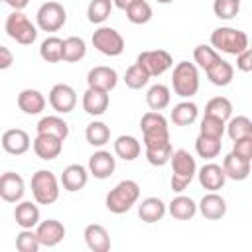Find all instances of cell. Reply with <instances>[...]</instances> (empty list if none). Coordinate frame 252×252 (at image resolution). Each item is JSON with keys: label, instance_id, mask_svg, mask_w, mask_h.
Wrapping results in <instances>:
<instances>
[{"label": "cell", "instance_id": "obj_48", "mask_svg": "<svg viewBox=\"0 0 252 252\" xmlns=\"http://www.w3.org/2000/svg\"><path fill=\"white\" fill-rule=\"evenodd\" d=\"M236 67L242 73H250L252 71V49L250 47H246L244 51H240L236 55Z\"/></svg>", "mask_w": 252, "mask_h": 252}, {"label": "cell", "instance_id": "obj_27", "mask_svg": "<svg viewBox=\"0 0 252 252\" xmlns=\"http://www.w3.org/2000/svg\"><path fill=\"white\" fill-rule=\"evenodd\" d=\"M167 213L177 219V220H189L195 217L197 213V203L191 197L185 195H177L175 199H171V203L167 205Z\"/></svg>", "mask_w": 252, "mask_h": 252}, {"label": "cell", "instance_id": "obj_38", "mask_svg": "<svg viewBox=\"0 0 252 252\" xmlns=\"http://www.w3.org/2000/svg\"><path fill=\"white\" fill-rule=\"evenodd\" d=\"M85 55H87V43H85V39H81L77 35H71V37L63 39V61L77 63Z\"/></svg>", "mask_w": 252, "mask_h": 252}, {"label": "cell", "instance_id": "obj_49", "mask_svg": "<svg viewBox=\"0 0 252 252\" xmlns=\"http://www.w3.org/2000/svg\"><path fill=\"white\" fill-rule=\"evenodd\" d=\"M12 63H14V53H12L8 47L0 45V71L10 69V67H12Z\"/></svg>", "mask_w": 252, "mask_h": 252}, {"label": "cell", "instance_id": "obj_30", "mask_svg": "<svg viewBox=\"0 0 252 252\" xmlns=\"http://www.w3.org/2000/svg\"><path fill=\"white\" fill-rule=\"evenodd\" d=\"M140 152H142V146L134 136L124 134L114 140V154L124 161H134L140 156Z\"/></svg>", "mask_w": 252, "mask_h": 252}, {"label": "cell", "instance_id": "obj_46", "mask_svg": "<svg viewBox=\"0 0 252 252\" xmlns=\"http://www.w3.org/2000/svg\"><path fill=\"white\" fill-rule=\"evenodd\" d=\"M39 246L41 244L37 240V234L32 228H22V232L16 236V248L20 252H37Z\"/></svg>", "mask_w": 252, "mask_h": 252}, {"label": "cell", "instance_id": "obj_2", "mask_svg": "<svg viewBox=\"0 0 252 252\" xmlns=\"http://www.w3.org/2000/svg\"><path fill=\"white\" fill-rule=\"evenodd\" d=\"M171 189L181 193L195 177L197 173V163H195V158L187 152V150H175L171 152Z\"/></svg>", "mask_w": 252, "mask_h": 252}, {"label": "cell", "instance_id": "obj_51", "mask_svg": "<svg viewBox=\"0 0 252 252\" xmlns=\"http://www.w3.org/2000/svg\"><path fill=\"white\" fill-rule=\"evenodd\" d=\"M130 2H132V0H112V4H114L116 8H120V10H124V8L130 4Z\"/></svg>", "mask_w": 252, "mask_h": 252}, {"label": "cell", "instance_id": "obj_25", "mask_svg": "<svg viewBox=\"0 0 252 252\" xmlns=\"http://www.w3.org/2000/svg\"><path fill=\"white\" fill-rule=\"evenodd\" d=\"M18 108L24 114H39L45 108V96L37 89H24L18 94Z\"/></svg>", "mask_w": 252, "mask_h": 252}, {"label": "cell", "instance_id": "obj_11", "mask_svg": "<svg viewBox=\"0 0 252 252\" xmlns=\"http://www.w3.org/2000/svg\"><path fill=\"white\" fill-rule=\"evenodd\" d=\"M49 104L55 112L59 114H69L75 106H77V93L71 85H65V83H59V85H53L51 91H49Z\"/></svg>", "mask_w": 252, "mask_h": 252}, {"label": "cell", "instance_id": "obj_50", "mask_svg": "<svg viewBox=\"0 0 252 252\" xmlns=\"http://www.w3.org/2000/svg\"><path fill=\"white\" fill-rule=\"evenodd\" d=\"M28 2H30V0H6V4H8L12 10H20V12L28 6Z\"/></svg>", "mask_w": 252, "mask_h": 252}, {"label": "cell", "instance_id": "obj_17", "mask_svg": "<svg viewBox=\"0 0 252 252\" xmlns=\"http://www.w3.org/2000/svg\"><path fill=\"white\" fill-rule=\"evenodd\" d=\"M32 146L39 159H55L59 158L63 150V140L57 136H49V134H37Z\"/></svg>", "mask_w": 252, "mask_h": 252}, {"label": "cell", "instance_id": "obj_10", "mask_svg": "<svg viewBox=\"0 0 252 252\" xmlns=\"http://www.w3.org/2000/svg\"><path fill=\"white\" fill-rule=\"evenodd\" d=\"M136 63L150 75V77H159L165 71L171 69L173 65V57L165 51V49H150V51H142L136 59Z\"/></svg>", "mask_w": 252, "mask_h": 252}, {"label": "cell", "instance_id": "obj_39", "mask_svg": "<svg viewBox=\"0 0 252 252\" xmlns=\"http://www.w3.org/2000/svg\"><path fill=\"white\" fill-rule=\"evenodd\" d=\"M85 138H87V142H89L91 146L102 148V146L108 144V140H110V128H108L104 122L94 120V122H91V124L87 126Z\"/></svg>", "mask_w": 252, "mask_h": 252}, {"label": "cell", "instance_id": "obj_18", "mask_svg": "<svg viewBox=\"0 0 252 252\" xmlns=\"http://www.w3.org/2000/svg\"><path fill=\"white\" fill-rule=\"evenodd\" d=\"M87 181H89V169L83 167V165H79V163L67 165L63 169V173H61V179H59V183L63 185V189L69 191V193L81 191L87 185Z\"/></svg>", "mask_w": 252, "mask_h": 252}, {"label": "cell", "instance_id": "obj_26", "mask_svg": "<svg viewBox=\"0 0 252 252\" xmlns=\"http://www.w3.org/2000/svg\"><path fill=\"white\" fill-rule=\"evenodd\" d=\"M14 219H16V224L18 226H22V228H33L39 222V209L32 201H18V205L14 209Z\"/></svg>", "mask_w": 252, "mask_h": 252}, {"label": "cell", "instance_id": "obj_19", "mask_svg": "<svg viewBox=\"0 0 252 252\" xmlns=\"http://www.w3.org/2000/svg\"><path fill=\"white\" fill-rule=\"evenodd\" d=\"M108 93L106 91H100V89H93L89 87L83 94V110L91 116H102L108 108Z\"/></svg>", "mask_w": 252, "mask_h": 252}, {"label": "cell", "instance_id": "obj_47", "mask_svg": "<svg viewBox=\"0 0 252 252\" xmlns=\"http://www.w3.org/2000/svg\"><path fill=\"white\" fill-rule=\"evenodd\" d=\"M232 154H236L244 159H252V136H244V138L234 140Z\"/></svg>", "mask_w": 252, "mask_h": 252}, {"label": "cell", "instance_id": "obj_36", "mask_svg": "<svg viewBox=\"0 0 252 252\" xmlns=\"http://www.w3.org/2000/svg\"><path fill=\"white\" fill-rule=\"evenodd\" d=\"M124 12H126V18L132 22V24H136V26H142V24H148L150 20H152V6L146 2V0H132L126 8H124Z\"/></svg>", "mask_w": 252, "mask_h": 252}, {"label": "cell", "instance_id": "obj_41", "mask_svg": "<svg viewBox=\"0 0 252 252\" xmlns=\"http://www.w3.org/2000/svg\"><path fill=\"white\" fill-rule=\"evenodd\" d=\"M205 114H213V116H217V118L226 122L232 116V102L226 96H215V98H211L207 102Z\"/></svg>", "mask_w": 252, "mask_h": 252}, {"label": "cell", "instance_id": "obj_53", "mask_svg": "<svg viewBox=\"0 0 252 252\" xmlns=\"http://www.w3.org/2000/svg\"><path fill=\"white\" fill-rule=\"evenodd\" d=\"M0 2H6V0H0Z\"/></svg>", "mask_w": 252, "mask_h": 252}, {"label": "cell", "instance_id": "obj_16", "mask_svg": "<svg viewBox=\"0 0 252 252\" xmlns=\"http://www.w3.org/2000/svg\"><path fill=\"white\" fill-rule=\"evenodd\" d=\"M116 83H118V73L112 67L98 65L87 73V85L93 89H100V91L110 93L116 87Z\"/></svg>", "mask_w": 252, "mask_h": 252}, {"label": "cell", "instance_id": "obj_34", "mask_svg": "<svg viewBox=\"0 0 252 252\" xmlns=\"http://www.w3.org/2000/svg\"><path fill=\"white\" fill-rule=\"evenodd\" d=\"M169 100H171V93H169V87L158 83V85H152L146 93V102L152 110H163L169 106Z\"/></svg>", "mask_w": 252, "mask_h": 252}, {"label": "cell", "instance_id": "obj_15", "mask_svg": "<svg viewBox=\"0 0 252 252\" xmlns=\"http://www.w3.org/2000/svg\"><path fill=\"white\" fill-rule=\"evenodd\" d=\"M30 146H32V140L28 132L22 128H10L2 134V148L10 156H22L30 150Z\"/></svg>", "mask_w": 252, "mask_h": 252}, {"label": "cell", "instance_id": "obj_54", "mask_svg": "<svg viewBox=\"0 0 252 252\" xmlns=\"http://www.w3.org/2000/svg\"><path fill=\"white\" fill-rule=\"evenodd\" d=\"M238 2H240V0H238Z\"/></svg>", "mask_w": 252, "mask_h": 252}, {"label": "cell", "instance_id": "obj_40", "mask_svg": "<svg viewBox=\"0 0 252 252\" xmlns=\"http://www.w3.org/2000/svg\"><path fill=\"white\" fill-rule=\"evenodd\" d=\"M112 0H91L87 8V18L91 24H102L112 12Z\"/></svg>", "mask_w": 252, "mask_h": 252}, {"label": "cell", "instance_id": "obj_45", "mask_svg": "<svg viewBox=\"0 0 252 252\" xmlns=\"http://www.w3.org/2000/svg\"><path fill=\"white\" fill-rule=\"evenodd\" d=\"M213 12L220 20H232L240 12V2L238 0H215L213 2Z\"/></svg>", "mask_w": 252, "mask_h": 252}, {"label": "cell", "instance_id": "obj_5", "mask_svg": "<svg viewBox=\"0 0 252 252\" xmlns=\"http://www.w3.org/2000/svg\"><path fill=\"white\" fill-rule=\"evenodd\" d=\"M32 195L37 205H51L59 199V179L53 171L37 169L32 175Z\"/></svg>", "mask_w": 252, "mask_h": 252}, {"label": "cell", "instance_id": "obj_13", "mask_svg": "<svg viewBox=\"0 0 252 252\" xmlns=\"http://www.w3.org/2000/svg\"><path fill=\"white\" fill-rule=\"evenodd\" d=\"M87 169L96 179H108L116 169V158L106 150H98L89 158Z\"/></svg>", "mask_w": 252, "mask_h": 252}, {"label": "cell", "instance_id": "obj_31", "mask_svg": "<svg viewBox=\"0 0 252 252\" xmlns=\"http://www.w3.org/2000/svg\"><path fill=\"white\" fill-rule=\"evenodd\" d=\"M205 73H207L209 81H211L215 87H226V85L232 83V77H234L232 65H230L228 61H224V59H219V61H217L213 67H209Z\"/></svg>", "mask_w": 252, "mask_h": 252}, {"label": "cell", "instance_id": "obj_33", "mask_svg": "<svg viewBox=\"0 0 252 252\" xmlns=\"http://www.w3.org/2000/svg\"><path fill=\"white\" fill-rule=\"evenodd\" d=\"M39 57L47 63H59L63 61V39L57 35H49L39 45Z\"/></svg>", "mask_w": 252, "mask_h": 252}, {"label": "cell", "instance_id": "obj_22", "mask_svg": "<svg viewBox=\"0 0 252 252\" xmlns=\"http://www.w3.org/2000/svg\"><path fill=\"white\" fill-rule=\"evenodd\" d=\"M197 209L201 211V215H203L205 219H209V220H219V219H222V217L226 215V201H224L217 191H211V193H207V195L201 199V203L197 205Z\"/></svg>", "mask_w": 252, "mask_h": 252}, {"label": "cell", "instance_id": "obj_4", "mask_svg": "<svg viewBox=\"0 0 252 252\" xmlns=\"http://www.w3.org/2000/svg\"><path fill=\"white\" fill-rule=\"evenodd\" d=\"M171 85H173V93L181 98H189L193 94H197L199 91V71L195 63L189 61H179L173 67V75H171Z\"/></svg>", "mask_w": 252, "mask_h": 252}, {"label": "cell", "instance_id": "obj_8", "mask_svg": "<svg viewBox=\"0 0 252 252\" xmlns=\"http://www.w3.org/2000/svg\"><path fill=\"white\" fill-rule=\"evenodd\" d=\"M93 45L106 57H118L124 51V37L114 28L102 26L93 33Z\"/></svg>", "mask_w": 252, "mask_h": 252}, {"label": "cell", "instance_id": "obj_3", "mask_svg": "<svg viewBox=\"0 0 252 252\" xmlns=\"http://www.w3.org/2000/svg\"><path fill=\"white\" fill-rule=\"evenodd\" d=\"M211 45L217 51H222L228 55H238L240 51H244L248 47V35L242 30L222 26L211 33Z\"/></svg>", "mask_w": 252, "mask_h": 252}, {"label": "cell", "instance_id": "obj_28", "mask_svg": "<svg viewBox=\"0 0 252 252\" xmlns=\"http://www.w3.org/2000/svg\"><path fill=\"white\" fill-rule=\"evenodd\" d=\"M171 142L169 140H163V142H152V144H146V159L156 165V167H161L169 161L171 158Z\"/></svg>", "mask_w": 252, "mask_h": 252}, {"label": "cell", "instance_id": "obj_52", "mask_svg": "<svg viewBox=\"0 0 252 252\" xmlns=\"http://www.w3.org/2000/svg\"><path fill=\"white\" fill-rule=\"evenodd\" d=\"M156 2H159V4H169V2H173V0H156Z\"/></svg>", "mask_w": 252, "mask_h": 252}, {"label": "cell", "instance_id": "obj_21", "mask_svg": "<svg viewBox=\"0 0 252 252\" xmlns=\"http://www.w3.org/2000/svg\"><path fill=\"white\" fill-rule=\"evenodd\" d=\"M195 175L199 177V183L207 191H219V189L224 187V181H226V175H224L222 167L217 165V163H205Z\"/></svg>", "mask_w": 252, "mask_h": 252}, {"label": "cell", "instance_id": "obj_37", "mask_svg": "<svg viewBox=\"0 0 252 252\" xmlns=\"http://www.w3.org/2000/svg\"><path fill=\"white\" fill-rule=\"evenodd\" d=\"M224 132L232 142L244 136H252V120L248 116H234V118L230 116L224 124Z\"/></svg>", "mask_w": 252, "mask_h": 252}, {"label": "cell", "instance_id": "obj_14", "mask_svg": "<svg viewBox=\"0 0 252 252\" xmlns=\"http://www.w3.org/2000/svg\"><path fill=\"white\" fill-rule=\"evenodd\" d=\"M35 234H37V240L41 246H57L63 236H65V226L63 222L55 220V219H47V220H39L37 222V228H35Z\"/></svg>", "mask_w": 252, "mask_h": 252}, {"label": "cell", "instance_id": "obj_24", "mask_svg": "<svg viewBox=\"0 0 252 252\" xmlns=\"http://www.w3.org/2000/svg\"><path fill=\"white\" fill-rule=\"evenodd\" d=\"M87 246L93 252H108L110 250V234L102 224H89L83 232Z\"/></svg>", "mask_w": 252, "mask_h": 252}, {"label": "cell", "instance_id": "obj_12", "mask_svg": "<svg viewBox=\"0 0 252 252\" xmlns=\"http://www.w3.org/2000/svg\"><path fill=\"white\" fill-rule=\"evenodd\" d=\"M26 193V183L20 173L6 171L0 175V199L6 203H18L22 201Z\"/></svg>", "mask_w": 252, "mask_h": 252}, {"label": "cell", "instance_id": "obj_35", "mask_svg": "<svg viewBox=\"0 0 252 252\" xmlns=\"http://www.w3.org/2000/svg\"><path fill=\"white\" fill-rule=\"evenodd\" d=\"M222 138H213V136H205V134H199L197 140H195V150L199 154V158L203 159H213L220 154L222 150Z\"/></svg>", "mask_w": 252, "mask_h": 252}, {"label": "cell", "instance_id": "obj_6", "mask_svg": "<svg viewBox=\"0 0 252 252\" xmlns=\"http://www.w3.org/2000/svg\"><path fill=\"white\" fill-rule=\"evenodd\" d=\"M4 30L8 33V37H12L16 43L20 45H32L35 39H37V28L30 22V18L20 12V10H14L8 18H6V24H4Z\"/></svg>", "mask_w": 252, "mask_h": 252}, {"label": "cell", "instance_id": "obj_1", "mask_svg": "<svg viewBox=\"0 0 252 252\" xmlns=\"http://www.w3.org/2000/svg\"><path fill=\"white\" fill-rule=\"evenodd\" d=\"M138 199H140V185L134 179H124L114 189L108 191V195L104 199V205L110 213L124 215L138 203Z\"/></svg>", "mask_w": 252, "mask_h": 252}, {"label": "cell", "instance_id": "obj_29", "mask_svg": "<svg viewBox=\"0 0 252 252\" xmlns=\"http://www.w3.org/2000/svg\"><path fill=\"white\" fill-rule=\"evenodd\" d=\"M37 134H49V136H57L65 142V138L69 136V124L59 118V116H43L37 126H35Z\"/></svg>", "mask_w": 252, "mask_h": 252}, {"label": "cell", "instance_id": "obj_44", "mask_svg": "<svg viewBox=\"0 0 252 252\" xmlns=\"http://www.w3.org/2000/svg\"><path fill=\"white\" fill-rule=\"evenodd\" d=\"M224 120L213 116V114H205L201 118V126H199V134H205V136H213V138H222L224 134Z\"/></svg>", "mask_w": 252, "mask_h": 252}, {"label": "cell", "instance_id": "obj_9", "mask_svg": "<svg viewBox=\"0 0 252 252\" xmlns=\"http://www.w3.org/2000/svg\"><path fill=\"white\" fill-rule=\"evenodd\" d=\"M35 20H37V28L41 32H57L65 26L67 12L59 2H45L39 6Z\"/></svg>", "mask_w": 252, "mask_h": 252}, {"label": "cell", "instance_id": "obj_20", "mask_svg": "<svg viewBox=\"0 0 252 252\" xmlns=\"http://www.w3.org/2000/svg\"><path fill=\"white\" fill-rule=\"evenodd\" d=\"M220 167H222L226 179H232V181H244L250 175V159H244L232 152L222 159Z\"/></svg>", "mask_w": 252, "mask_h": 252}, {"label": "cell", "instance_id": "obj_32", "mask_svg": "<svg viewBox=\"0 0 252 252\" xmlns=\"http://www.w3.org/2000/svg\"><path fill=\"white\" fill-rule=\"evenodd\" d=\"M197 114H199L197 104L191 102V100H183V102L173 106L169 118H171V122L175 126H189V124H193L197 120Z\"/></svg>", "mask_w": 252, "mask_h": 252}, {"label": "cell", "instance_id": "obj_7", "mask_svg": "<svg viewBox=\"0 0 252 252\" xmlns=\"http://www.w3.org/2000/svg\"><path fill=\"white\" fill-rule=\"evenodd\" d=\"M140 128L144 134V146L152 144V142H163L169 140V128H167V120L161 112L158 110H150L142 116L140 120Z\"/></svg>", "mask_w": 252, "mask_h": 252}, {"label": "cell", "instance_id": "obj_43", "mask_svg": "<svg viewBox=\"0 0 252 252\" xmlns=\"http://www.w3.org/2000/svg\"><path fill=\"white\" fill-rule=\"evenodd\" d=\"M150 79H152V77H150L138 63L130 65V67L126 69V73H124V83H126V87H128V89H134V91L146 87Z\"/></svg>", "mask_w": 252, "mask_h": 252}, {"label": "cell", "instance_id": "obj_42", "mask_svg": "<svg viewBox=\"0 0 252 252\" xmlns=\"http://www.w3.org/2000/svg\"><path fill=\"white\" fill-rule=\"evenodd\" d=\"M193 59H195V63L201 67V69H209V67H213L219 59H220V55H219V51L217 49H213L211 45H197L195 49H193Z\"/></svg>", "mask_w": 252, "mask_h": 252}, {"label": "cell", "instance_id": "obj_23", "mask_svg": "<svg viewBox=\"0 0 252 252\" xmlns=\"http://www.w3.org/2000/svg\"><path fill=\"white\" fill-rule=\"evenodd\" d=\"M165 213H167V205L158 197H146L138 205V217L148 224L161 220L165 217Z\"/></svg>", "mask_w": 252, "mask_h": 252}]
</instances>
